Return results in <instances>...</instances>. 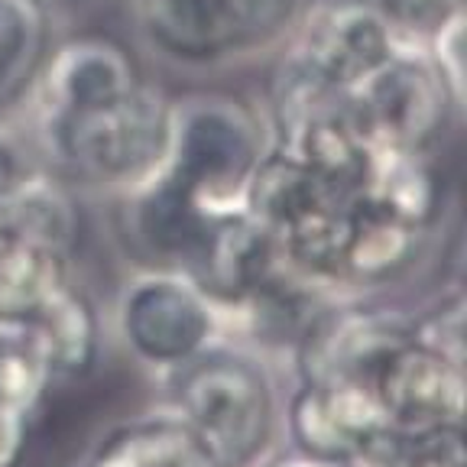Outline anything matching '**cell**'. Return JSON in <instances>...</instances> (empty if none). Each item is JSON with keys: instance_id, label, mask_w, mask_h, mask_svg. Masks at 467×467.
Segmentation results:
<instances>
[{"instance_id": "8", "label": "cell", "mask_w": 467, "mask_h": 467, "mask_svg": "<svg viewBox=\"0 0 467 467\" xmlns=\"http://www.w3.org/2000/svg\"><path fill=\"white\" fill-rule=\"evenodd\" d=\"M120 328L146 364L179 367L212 341V296L182 276H146L127 289Z\"/></svg>"}, {"instance_id": "4", "label": "cell", "mask_w": 467, "mask_h": 467, "mask_svg": "<svg viewBox=\"0 0 467 467\" xmlns=\"http://www.w3.org/2000/svg\"><path fill=\"white\" fill-rule=\"evenodd\" d=\"M143 36L182 62H214L279 36L299 0H130Z\"/></svg>"}, {"instance_id": "2", "label": "cell", "mask_w": 467, "mask_h": 467, "mask_svg": "<svg viewBox=\"0 0 467 467\" xmlns=\"http://www.w3.org/2000/svg\"><path fill=\"white\" fill-rule=\"evenodd\" d=\"M175 409L208 467H250L276 425L270 373L237 350L204 348L179 364Z\"/></svg>"}, {"instance_id": "15", "label": "cell", "mask_w": 467, "mask_h": 467, "mask_svg": "<svg viewBox=\"0 0 467 467\" xmlns=\"http://www.w3.org/2000/svg\"><path fill=\"white\" fill-rule=\"evenodd\" d=\"M133 189H137L140 237L156 254L195 263L204 241H208V231L218 218H208L162 169H156L150 179L137 182Z\"/></svg>"}, {"instance_id": "16", "label": "cell", "mask_w": 467, "mask_h": 467, "mask_svg": "<svg viewBox=\"0 0 467 467\" xmlns=\"http://www.w3.org/2000/svg\"><path fill=\"white\" fill-rule=\"evenodd\" d=\"M68 254L0 227V318H29L52 292L68 283Z\"/></svg>"}, {"instance_id": "10", "label": "cell", "mask_w": 467, "mask_h": 467, "mask_svg": "<svg viewBox=\"0 0 467 467\" xmlns=\"http://www.w3.org/2000/svg\"><path fill=\"white\" fill-rule=\"evenodd\" d=\"M140 81H146L140 62L120 39L104 33H81L49 46V56L29 95H36L39 117L52 120L127 95Z\"/></svg>"}, {"instance_id": "7", "label": "cell", "mask_w": 467, "mask_h": 467, "mask_svg": "<svg viewBox=\"0 0 467 467\" xmlns=\"http://www.w3.org/2000/svg\"><path fill=\"white\" fill-rule=\"evenodd\" d=\"M389 422L370 383L354 377H306L289 402V435L299 454L321 464L348 467L367 451Z\"/></svg>"}, {"instance_id": "24", "label": "cell", "mask_w": 467, "mask_h": 467, "mask_svg": "<svg viewBox=\"0 0 467 467\" xmlns=\"http://www.w3.org/2000/svg\"><path fill=\"white\" fill-rule=\"evenodd\" d=\"M29 445V412L0 400V467H20Z\"/></svg>"}, {"instance_id": "13", "label": "cell", "mask_w": 467, "mask_h": 467, "mask_svg": "<svg viewBox=\"0 0 467 467\" xmlns=\"http://www.w3.org/2000/svg\"><path fill=\"white\" fill-rule=\"evenodd\" d=\"M328 202H348V198L335 195L296 156L270 143L247 179L241 212L266 234H279Z\"/></svg>"}, {"instance_id": "19", "label": "cell", "mask_w": 467, "mask_h": 467, "mask_svg": "<svg viewBox=\"0 0 467 467\" xmlns=\"http://www.w3.org/2000/svg\"><path fill=\"white\" fill-rule=\"evenodd\" d=\"M4 227H14L68 254L75 237V204L49 172H39L23 162L7 192Z\"/></svg>"}, {"instance_id": "17", "label": "cell", "mask_w": 467, "mask_h": 467, "mask_svg": "<svg viewBox=\"0 0 467 467\" xmlns=\"http://www.w3.org/2000/svg\"><path fill=\"white\" fill-rule=\"evenodd\" d=\"M46 0H0V108L20 104L33 91L49 56Z\"/></svg>"}, {"instance_id": "23", "label": "cell", "mask_w": 467, "mask_h": 467, "mask_svg": "<svg viewBox=\"0 0 467 467\" xmlns=\"http://www.w3.org/2000/svg\"><path fill=\"white\" fill-rule=\"evenodd\" d=\"M406 36H429L441 20L464 7V0H373Z\"/></svg>"}, {"instance_id": "3", "label": "cell", "mask_w": 467, "mask_h": 467, "mask_svg": "<svg viewBox=\"0 0 467 467\" xmlns=\"http://www.w3.org/2000/svg\"><path fill=\"white\" fill-rule=\"evenodd\" d=\"M169 98L150 81L104 104L43 120L52 153L95 182L137 185L156 172L169 146Z\"/></svg>"}, {"instance_id": "14", "label": "cell", "mask_w": 467, "mask_h": 467, "mask_svg": "<svg viewBox=\"0 0 467 467\" xmlns=\"http://www.w3.org/2000/svg\"><path fill=\"white\" fill-rule=\"evenodd\" d=\"M29 331L43 350L52 377H81L95 367L101 328L98 312L85 292L62 285L26 318Z\"/></svg>"}, {"instance_id": "22", "label": "cell", "mask_w": 467, "mask_h": 467, "mask_svg": "<svg viewBox=\"0 0 467 467\" xmlns=\"http://www.w3.org/2000/svg\"><path fill=\"white\" fill-rule=\"evenodd\" d=\"M464 10H454L448 20H441L429 36H425V58L438 72V78L445 81L448 95H451L454 108H464Z\"/></svg>"}, {"instance_id": "20", "label": "cell", "mask_w": 467, "mask_h": 467, "mask_svg": "<svg viewBox=\"0 0 467 467\" xmlns=\"http://www.w3.org/2000/svg\"><path fill=\"white\" fill-rule=\"evenodd\" d=\"M49 379L52 370L26 318H0V400L33 412L43 402Z\"/></svg>"}, {"instance_id": "25", "label": "cell", "mask_w": 467, "mask_h": 467, "mask_svg": "<svg viewBox=\"0 0 467 467\" xmlns=\"http://www.w3.org/2000/svg\"><path fill=\"white\" fill-rule=\"evenodd\" d=\"M20 166H23V160L4 143V137H0V227H4V212H7V192H10V185H14Z\"/></svg>"}, {"instance_id": "6", "label": "cell", "mask_w": 467, "mask_h": 467, "mask_svg": "<svg viewBox=\"0 0 467 467\" xmlns=\"http://www.w3.org/2000/svg\"><path fill=\"white\" fill-rule=\"evenodd\" d=\"M406 46V36L373 0H318L289 52L306 72L335 91L360 85Z\"/></svg>"}, {"instance_id": "11", "label": "cell", "mask_w": 467, "mask_h": 467, "mask_svg": "<svg viewBox=\"0 0 467 467\" xmlns=\"http://www.w3.org/2000/svg\"><path fill=\"white\" fill-rule=\"evenodd\" d=\"M422 234L387 208L358 195L344 214V241L337 260L341 285H383L412 266Z\"/></svg>"}, {"instance_id": "1", "label": "cell", "mask_w": 467, "mask_h": 467, "mask_svg": "<svg viewBox=\"0 0 467 467\" xmlns=\"http://www.w3.org/2000/svg\"><path fill=\"white\" fill-rule=\"evenodd\" d=\"M266 146V130L247 101L202 91L169 104V146L160 169L208 218H224L241 212L247 179Z\"/></svg>"}, {"instance_id": "9", "label": "cell", "mask_w": 467, "mask_h": 467, "mask_svg": "<svg viewBox=\"0 0 467 467\" xmlns=\"http://www.w3.org/2000/svg\"><path fill=\"white\" fill-rule=\"evenodd\" d=\"M370 389L393 431L451 425L464 412V367L422 348L412 335L379 358Z\"/></svg>"}, {"instance_id": "28", "label": "cell", "mask_w": 467, "mask_h": 467, "mask_svg": "<svg viewBox=\"0 0 467 467\" xmlns=\"http://www.w3.org/2000/svg\"><path fill=\"white\" fill-rule=\"evenodd\" d=\"M46 4H49V0H46Z\"/></svg>"}, {"instance_id": "12", "label": "cell", "mask_w": 467, "mask_h": 467, "mask_svg": "<svg viewBox=\"0 0 467 467\" xmlns=\"http://www.w3.org/2000/svg\"><path fill=\"white\" fill-rule=\"evenodd\" d=\"M360 195L419 231H429L445 204V179L435 156L425 150L373 146Z\"/></svg>"}, {"instance_id": "21", "label": "cell", "mask_w": 467, "mask_h": 467, "mask_svg": "<svg viewBox=\"0 0 467 467\" xmlns=\"http://www.w3.org/2000/svg\"><path fill=\"white\" fill-rule=\"evenodd\" d=\"M409 335L422 348L464 367V296L461 292L445 296L435 308H429L422 318L409 325Z\"/></svg>"}, {"instance_id": "26", "label": "cell", "mask_w": 467, "mask_h": 467, "mask_svg": "<svg viewBox=\"0 0 467 467\" xmlns=\"http://www.w3.org/2000/svg\"><path fill=\"white\" fill-rule=\"evenodd\" d=\"M270 467H331V464H321V461L306 458V454H292V458H279V461H273Z\"/></svg>"}, {"instance_id": "18", "label": "cell", "mask_w": 467, "mask_h": 467, "mask_svg": "<svg viewBox=\"0 0 467 467\" xmlns=\"http://www.w3.org/2000/svg\"><path fill=\"white\" fill-rule=\"evenodd\" d=\"M88 467H208L179 419H140L101 441Z\"/></svg>"}, {"instance_id": "27", "label": "cell", "mask_w": 467, "mask_h": 467, "mask_svg": "<svg viewBox=\"0 0 467 467\" xmlns=\"http://www.w3.org/2000/svg\"><path fill=\"white\" fill-rule=\"evenodd\" d=\"M0 124H4V108H0Z\"/></svg>"}, {"instance_id": "5", "label": "cell", "mask_w": 467, "mask_h": 467, "mask_svg": "<svg viewBox=\"0 0 467 467\" xmlns=\"http://www.w3.org/2000/svg\"><path fill=\"white\" fill-rule=\"evenodd\" d=\"M354 124L370 146L425 150L445 137L451 117L461 114L425 52L402 46L387 66L344 91Z\"/></svg>"}]
</instances>
